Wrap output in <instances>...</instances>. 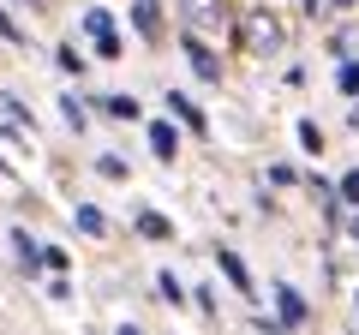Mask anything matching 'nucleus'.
<instances>
[{
  "instance_id": "1",
  "label": "nucleus",
  "mask_w": 359,
  "mask_h": 335,
  "mask_svg": "<svg viewBox=\"0 0 359 335\" xmlns=\"http://www.w3.org/2000/svg\"><path fill=\"white\" fill-rule=\"evenodd\" d=\"M240 42H245V54H276L287 42V30H282V18H276V13L252 6V13L240 18Z\"/></svg>"
},
{
  "instance_id": "2",
  "label": "nucleus",
  "mask_w": 359,
  "mask_h": 335,
  "mask_svg": "<svg viewBox=\"0 0 359 335\" xmlns=\"http://www.w3.org/2000/svg\"><path fill=\"white\" fill-rule=\"evenodd\" d=\"M84 30L96 36V54H102V60H114V54H126V48H120V36H114V18H108L102 6H90V13H84Z\"/></svg>"
},
{
  "instance_id": "3",
  "label": "nucleus",
  "mask_w": 359,
  "mask_h": 335,
  "mask_svg": "<svg viewBox=\"0 0 359 335\" xmlns=\"http://www.w3.org/2000/svg\"><path fill=\"white\" fill-rule=\"evenodd\" d=\"M228 25V13H222V0H186V30H198V36H210V30Z\"/></svg>"
},
{
  "instance_id": "4",
  "label": "nucleus",
  "mask_w": 359,
  "mask_h": 335,
  "mask_svg": "<svg viewBox=\"0 0 359 335\" xmlns=\"http://www.w3.org/2000/svg\"><path fill=\"white\" fill-rule=\"evenodd\" d=\"M186 54H192V66H198V78H210V84H222V60H216V48H210L198 30H186Z\"/></svg>"
},
{
  "instance_id": "5",
  "label": "nucleus",
  "mask_w": 359,
  "mask_h": 335,
  "mask_svg": "<svg viewBox=\"0 0 359 335\" xmlns=\"http://www.w3.org/2000/svg\"><path fill=\"white\" fill-rule=\"evenodd\" d=\"M150 150L162 156V162H174V150H180V132L168 126V120H156V126H150Z\"/></svg>"
},
{
  "instance_id": "6",
  "label": "nucleus",
  "mask_w": 359,
  "mask_h": 335,
  "mask_svg": "<svg viewBox=\"0 0 359 335\" xmlns=\"http://www.w3.org/2000/svg\"><path fill=\"white\" fill-rule=\"evenodd\" d=\"M132 25H138L144 36H156V30H162V6H156V0H132Z\"/></svg>"
},
{
  "instance_id": "7",
  "label": "nucleus",
  "mask_w": 359,
  "mask_h": 335,
  "mask_svg": "<svg viewBox=\"0 0 359 335\" xmlns=\"http://www.w3.org/2000/svg\"><path fill=\"white\" fill-rule=\"evenodd\" d=\"M216 264H222V275H228V282L240 287V294H257V287H252V275H245V264L233 258V252H216Z\"/></svg>"
},
{
  "instance_id": "8",
  "label": "nucleus",
  "mask_w": 359,
  "mask_h": 335,
  "mask_svg": "<svg viewBox=\"0 0 359 335\" xmlns=\"http://www.w3.org/2000/svg\"><path fill=\"white\" fill-rule=\"evenodd\" d=\"M276 306H282V323H299V317H306V299H299L294 287H276Z\"/></svg>"
},
{
  "instance_id": "9",
  "label": "nucleus",
  "mask_w": 359,
  "mask_h": 335,
  "mask_svg": "<svg viewBox=\"0 0 359 335\" xmlns=\"http://www.w3.org/2000/svg\"><path fill=\"white\" fill-rule=\"evenodd\" d=\"M138 233H144V240H174V228H168L156 210H144V216H138Z\"/></svg>"
},
{
  "instance_id": "10",
  "label": "nucleus",
  "mask_w": 359,
  "mask_h": 335,
  "mask_svg": "<svg viewBox=\"0 0 359 335\" xmlns=\"http://www.w3.org/2000/svg\"><path fill=\"white\" fill-rule=\"evenodd\" d=\"M168 114H180V120H186V126H204V114H198V108L186 102V96H180V90L168 96Z\"/></svg>"
},
{
  "instance_id": "11",
  "label": "nucleus",
  "mask_w": 359,
  "mask_h": 335,
  "mask_svg": "<svg viewBox=\"0 0 359 335\" xmlns=\"http://www.w3.org/2000/svg\"><path fill=\"white\" fill-rule=\"evenodd\" d=\"M299 150H306V156H318V150H323V132H318V120H299Z\"/></svg>"
},
{
  "instance_id": "12",
  "label": "nucleus",
  "mask_w": 359,
  "mask_h": 335,
  "mask_svg": "<svg viewBox=\"0 0 359 335\" xmlns=\"http://www.w3.org/2000/svg\"><path fill=\"white\" fill-rule=\"evenodd\" d=\"M78 228H84V233H102L108 221H102V210H96V204H78Z\"/></svg>"
},
{
  "instance_id": "13",
  "label": "nucleus",
  "mask_w": 359,
  "mask_h": 335,
  "mask_svg": "<svg viewBox=\"0 0 359 335\" xmlns=\"http://www.w3.org/2000/svg\"><path fill=\"white\" fill-rule=\"evenodd\" d=\"M156 294H162V299H168V306H180V299H186V287H180V282H174V275H156Z\"/></svg>"
},
{
  "instance_id": "14",
  "label": "nucleus",
  "mask_w": 359,
  "mask_h": 335,
  "mask_svg": "<svg viewBox=\"0 0 359 335\" xmlns=\"http://www.w3.org/2000/svg\"><path fill=\"white\" fill-rule=\"evenodd\" d=\"M108 114L114 120H138V102H132V96H108Z\"/></svg>"
},
{
  "instance_id": "15",
  "label": "nucleus",
  "mask_w": 359,
  "mask_h": 335,
  "mask_svg": "<svg viewBox=\"0 0 359 335\" xmlns=\"http://www.w3.org/2000/svg\"><path fill=\"white\" fill-rule=\"evenodd\" d=\"M341 96H359V66H353V60L341 66Z\"/></svg>"
},
{
  "instance_id": "16",
  "label": "nucleus",
  "mask_w": 359,
  "mask_h": 335,
  "mask_svg": "<svg viewBox=\"0 0 359 335\" xmlns=\"http://www.w3.org/2000/svg\"><path fill=\"white\" fill-rule=\"evenodd\" d=\"M96 168H102L108 180H126V162H120V156H102V162H96Z\"/></svg>"
},
{
  "instance_id": "17",
  "label": "nucleus",
  "mask_w": 359,
  "mask_h": 335,
  "mask_svg": "<svg viewBox=\"0 0 359 335\" xmlns=\"http://www.w3.org/2000/svg\"><path fill=\"white\" fill-rule=\"evenodd\" d=\"M335 192H341V198H347V204H359V168H353V174H347V180H341V186H335Z\"/></svg>"
},
{
  "instance_id": "18",
  "label": "nucleus",
  "mask_w": 359,
  "mask_h": 335,
  "mask_svg": "<svg viewBox=\"0 0 359 335\" xmlns=\"http://www.w3.org/2000/svg\"><path fill=\"white\" fill-rule=\"evenodd\" d=\"M347 233H353V240H359V216H353V228H347Z\"/></svg>"
},
{
  "instance_id": "19",
  "label": "nucleus",
  "mask_w": 359,
  "mask_h": 335,
  "mask_svg": "<svg viewBox=\"0 0 359 335\" xmlns=\"http://www.w3.org/2000/svg\"><path fill=\"white\" fill-rule=\"evenodd\" d=\"M120 335H138V329H132V323H126V329H120Z\"/></svg>"
}]
</instances>
